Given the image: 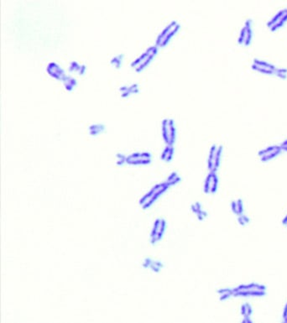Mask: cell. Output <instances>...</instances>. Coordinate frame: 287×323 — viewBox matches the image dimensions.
Wrapping results in <instances>:
<instances>
[{
    "label": "cell",
    "mask_w": 287,
    "mask_h": 323,
    "mask_svg": "<svg viewBox=\"0 0 287 323\" xmlns=\"http://www.w3.org/2000/svg\"><path fill=\"white\" fill-rule=\"evenodd\" d=\"M286 19H287V14L285 15H284V16H283V17H282V18H281V19H280V20H279L278 22H277V23H276V24H275V25L273 26V27L270 28V29H271V30H272V31H274V30H276V29H278V28H280V27H281V26H282V25H283V24H284L285 22L286 21Z\"/></svg>",
    "instance_id": "19"
},
{
    "label": "cell",
    "mask_w": 287,
    "mask_h": 323,
    "mask_svg": "<svg viewBox=\"0 0 287 323\" xmlns=\"http://www.w3.org/2000/svg\"><path fill=\"white\" fill-rule=\"evenodd\" d=\"M179 24H177V22H172L165 30L162 32L157 39L156 44L159 46H164L167 44L170 39L174 35V34L179 30Z\"/></svg>",
    "instance_id": "5"
},
{
    "label": "cell",
    "mask_w": 287,
    "mask_h": 323,
    "mask_svg": "<svg viewBox=\"0 0 287 323\" xmlns=\"http://www.w3.org/2000/svg\"><path fill=\"white\" fill-rule=\"evenodd\" d=\"M254 65H257V66H261V67H264V68H266V69H269V70H271V71H274L275 73V71H276V68H275V66H272V65H270V64H269V63H267L265 62V61H262V60H254Z\"/></svg>",
    "instance_id": "13"
},
{
    "label": "cell",
    "mask_w": 287,
    "mask_h": 323,
    "mask_svg": "<svg viewBox=\"0 0 287 323\" xmlns=\"http://www.w3.org/2000/svg\"><path fill=\"white\" fill-rule=\"evenodd\" d=\"M232 208H233V212L236 215L239 216L242 215L243 213V204L241 200H236L233 201L232 203Z\"/></svg>",
    "instance_id": "10"
},
{
    "label": "cell",
    "mask_w": 287,
    "mask_h": 323,
    "mask_svg": "<svg viewBox=\"0 0 287 323\" xmlns=\"http://www.w3.org/2000/svg\"><path fill=\"white\" fill-rule=\"evenodd\" d=\"M251 313V308L248 305H244L242 306V314L244 317H248V316Z\"/></svg>",
    "instance_id": "20"
},
{
    "label": "cell",
    "mask_w": 287,
    "mask_h": 323,
    "mask_svg": "<svg viewBox=\"0 0 287 323\" xmlns=\"http://www.w3.org/2000/svg\"><path fill=\"white\" fill-rule=\"evenodd\" d=\"M164 227H165V222L162 219L156 220L154 228H153L152 234H151V242L155 243L161 238L162 234L164 233Z\"/></svg>",
    "instance_id": "8"
},
{
    "label": "cell",
    "mask_w": 287,
    "mask_h": 323,
    "mask_svg": "<svg viewBox=\"0 0 287 323\" xmlns=\"http://www.w3.org/2000/svg\"><path fill=\"white\" fill-rule=\"evenodd\" d=\"M156 53H157L156 47H150L147 50L145 53H144L139 59L135 60V62L132 64V66L137 67L136 68L137 72H140L141 70H143L151 61Z\"/></svg>",
    "instance_id": "4"
},
{
    "label": "cell",
    "mask_w": 287,
    "mask_h": 323,
    "mask_svg": "<svg viewBox=\"0 0 287 323\" xmlns=\"http://www.w3.org/2000/svg\"><path fill=\"white\" fill-rule=\"evenodd\" d=\"M264 288L256 284L240 285L233 290V296H260L263 295Z\"/></svg>",
    "instance_id": "2"
},
{
    "label": "cell",
    "mask_w": 287,
    "mask_h": 323,
    "mask_svg": "<svg viewBox=\"0 0 287 323\" xmlns=\"http://www.w3.org/2000/svg\"><path fill=\"white\" fill-rule=\"evenodd\" d=\"M245 35H246V27L244 26V28H243V29L242 30V31H241V35H240V37H239V44H244Z\"/></svg>",
    "instance_id": "21"
},
{
    "label": "cell",
    "mask_w": 287,
    "mask_h": 323,
    "mask_svg": "<svg viewBox=\"0 0 287 323\" xmlns=\"http://www.w3.org/2000/svg\"><path fill=\"white\" fill-rule=\"evenodd\" d=\"M168 186H169V185L166 182L155 186L145 197H144L141 199L140 204L141 206H143V208H147L148 206H150L163 192L166 191Z\"/></svg>",
    "instance_id": "1"
},
{
    "label": "cell",
    "mask_w": 287,
    "mask_h": 323,
    "mask_svg": "<svg viewBox=\"0 0 287 323\" xmlns=\"http://www.w3.org/2000/svg\"><path fill=\"white\" fill-rule=\"evenodd\" d=\"M219 296H220V299L225 300L233 296V290H229V289H222L218 291Z\"/></svg>",
    "instance_id": "14"
},
{
    "label": "cell",
    "mask_w": 287,
    "mask_h": 323,
    "mask_svg": "<svg viewBox=\"0 0 287 323\" xmlns=\"http://www.w3.org/2000/svg\"><path fill=\"white\" fill-rule=\"evenodd\" d=\"M192 208H193V211H194L195 213H197V214H198V213H199V212H200V211H201L200 205H199V204H198V203L195 204L194 206H192Z\"/></svg>",
    "instance_id": "23"
},
{
    "label": "cell",
    "mask_w": 287,
    "mask_h": 323,
    "mask_svg": "<svg viewBox=\"0 0 287 323\" xmlns=\"http://www.w3.org/2000/svg\"><path fill=\"white\" fill-rule=\"evenodd\" d=\"M279 152H280V148H278V149H276V150H273V151L268 153V154H265L264 155L262 156V160H264V161L268 160V159H269L270 158H272V157L276 155L277 154H279Z\"/></svg>",
    "instance_id": "16"
},
{
    "label": "cell",
    "mask_w": 287,
    "mask_h": 323,
    "mask_svg": "<svg viewBox=\"0 0 287 323\" xmlns=\"http://www.w3.org/2000/svg\"><path fill=\"white\" fill-rule=\"evenodd\" d=\"M253 69H254V70H256V71H258V72H262V73H266V74H274L275 73V72L274 71H271V70H269V69H266V68H264V67H261V66H257V65H253Z\"/></svg>",
    "instance_id": "18"
},
{
    "label": "cell",
    "mask_w": 287,
    "mask_h": 323,
    "mask_svg": "<svg viewBox=\"0 0 287 323\" xmlns=\"http://www.w3.org/2000/svg\"><path fill=\"white\" fill-rule=\"evenodd\" d=\"M246 35H245V39H244V45H248L249 43L251 41V38H252V31L251 29H250V26H246Z\"/></svg>",
    "instance_id": "15"
},
{
    "label": "cell",
    "mask_w": 287,
    "mask_h": 323,
    "mask_svg": "<svg viewBox=\"0 0 287 323\" xmlns=\"http://www.w3.org/2000/svg\"><path fill=\"white\" fill-rule=\"evenodd\" d=\"M127 162L129 164H148L150 162V154H135L127 159Z\"/></svg>",
    "instance_id": "9"
},
{
    "label": "cell",
    "mask_w": 287,
    "mask_h": 323,
    "mask_svg": "<svg viewBox=\"0 0 287 323\" xmlns=\"http://www.w3.org/2000/svg\"><path fill=\"white\" fill-rule=\"evenodd\" d=\"M198 217H199L201 220H202V219H204V217H206V213L201 210L200 212L198 213Z\"/></svg>",
    "instance_id": "24"
},
{
    "label": "cell",
    "mask_w": 287,
    "mask_h": 323,
    "mask_svg": "<svg viewBox=\"0 0 287 323\" xmlns=\"http://www.w3.org/2000/svg\"><path fill=\"white\" fill-rule=\"evenodd\" d=\"M180 180H181V178L177 176V174L173 173L171 176L169 177V179H168V180L166 181V183L170 186V185H173V184L177 183L178 181H180Z\"/></svg>",
    "instance_id": "17"
},
{
    "label": "cell",
    "mask_w": 287,
    "mask_h": 323,
    "mask_svg": "<svg viewBox=\"0 0 287 323\" xmlns=\"http://www.w3.org/2000/svg\"><path fill=\"white\" fill-rule=\"evenodd\" d=\"M278 148H279V147H276V146L270 147V148H268V149H267V150H263V151H261V152L260 153V156L264 155H265V154H267V153L271 152V151H273V150H276V149H278Z\"/></svg>",
    "instance_id": "22"
},
{
    "label": "cell",
    "mask_w": 287,
    "mask_h": 323,
    "mask_svg": "<svg viewBox=\"0 0 287 323\" xmlns=\"http://www.w3.org/2000/svg\"><path fill=\"white\" fill-rule=\"evenodd\" d=\"M223 150V147L213 145L211 148L209 153V158H208V169L210 172H215L218 170V168L220 164L221 159V154Z\"/></svg>",
    "instance_id": "3"
},
{
    "label": "cell",
    "mask_w": 287,
    "mask_h": 323,
    "mask_svg": "<svg viewBox=\"0 0 287 323\" xmlns=\"http://www.w3.org/2000/svg\"><path fill=\"white\" fill-rule=\"evenodd\" d=\"M172 155H173V149H172V146L171 145H168L165 150H164V152L162 153V159H164L165 161H170L171 159H172Z\"/></svg>",
    "instance_id": "11"
},
{
    "label": "cell",
    "mask_w": 287,
    "mask_h": 323,
    "mask_svg": "<svg viewBox=\"0 0 287 323\" xmlns=\"http://www.w3.org/2000/svg\"><path fill=\"white\" fill-rule=\"evenodd\" d=\"M218 179L216 176L215 172H210L207 176L205 181L204 186V192L206 194H213L217 192L218 189Z\"/></svg>",
    "instance_id": "7"
},
{
    "label": "cell",
    "mask_w": 287,
    "mask_h": 323,
    "mask_svg": "<svg viewBox=\"0 0 287 323\" xmlns=\"http://www.w3.org/2000/svg\"><path fill=\"white\" fill-rule=\"evenodd\" d=\"M286 14H287V9H285V10H282V11H281V12L279 13L278 14H276L275 17L273 18L272 20L268 23V26H269V27H273V26H274V25H275V24H276V23H277V22H278V21L280 20L282 17H283V16H284V15Z\"/></svg>",
    "instance_id": "12"
},
{
    "label": "cell",
    "mask_w": 287,
    "mask_h": 323,
    "mask_svg": "<svg viewBox=\"0 0 287 323\" xmlns=\"http://www.w3.org/2000/svg\"><path fill=\"white\" fill-rule=\"evenodd\" d=\"M163 129V137L168 145H172L176 138V130L174 127L173 121L171 119H165L162 124Z\"/></svg>",
    "instance_id": "6"
}]
</instances>
